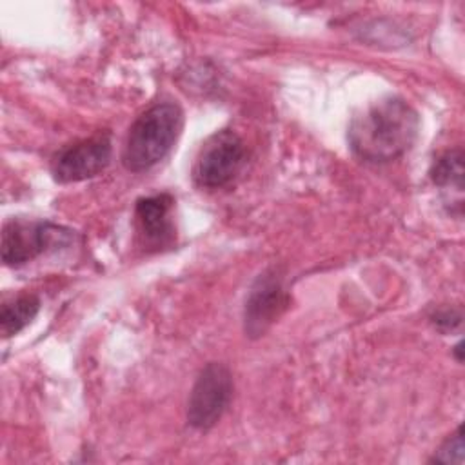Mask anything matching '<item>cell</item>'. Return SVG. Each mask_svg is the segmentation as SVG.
Here are the masks:
<instances>
[{
	"instance_id": "3",
	"label": "cell",
	"mask_w": 465,
	"mask_h": 465,
	"mask_svg": "<svg viewBox=\"0 0 465 465\" xmlns=\"http://www.w3.org/2000/svg\"><path fill=\"white\" fill-rule=\"evenodd\" d=\"M245 160V145L242 138L229 129L214 133L202 147L193 178L196 185L205 189H218L227 185L242 169Z\"/></svg>"
},
{
	"instance_id": "4",
	"label": "cell",
	"mask_w": 465,
	"mask_h": 465,
	"mask_svg": "<svg viewBox=\"0 0 465 465\" xmlns=\"http://www.w3.org/2000/svg\"><path fill=\"white\" fill-rule=\"evenodd\" d=\"M232 396L231 372L222 363H207L189 394L187 421L194 429H211L225 412Z\"/></svg>"
},
{
	"instance_id": "8",
	"label": "cell",
	"mask_w": 465,
	"mask_h": 465,
	"mask_svg": "<svg viewBox=\"0 0 465 465\" xmlns=\"http://www.w3.org/2000/svg\"><path fill=\"white\" fill-rule=\"evenodd\" d=\"M173 198L169 194H154L140 198L134 207L136 229L147 243L156 247L165 245L174 236V227L169 218Z\"/></svg>"
},
{
	"instance_id": "10",
	"label": "cell",
	"mask_w": 465,
	"mask_h": 465,
	"mask_svg": "<svg viewBox=\"0 0 465 465\" xmlns=\"http://www.w3.org/2000/svg\"><path fill=\"white\" fill-rule=\"evenodd\" d=\"M463 156L461 151H447L432 165L430 176L432 182L438 185H456L461 191V182H463Z\"/></svg>"
},
{
	"instance_id": "6",
	"label": "cell",
	"mask_w": 465,
	"mask_h": 465,
	"mask_svg": "<svg viewBox=\"0 0 465 465\" xmlns=\"http://www.w3.org/2000/svg\"><path fill=\"white\" fill-rule=\"evenodd\" d=\"M111 160V140L105 133L64 147L53 158V176L60 183L82 182L102 173Z\"/></svg>"
},
{
	"instance_id": "5",
	"label": "cell",
	"mask_w": 465,
	"mask_h": 465,
	"mask_svg": "<svg viewBox=\"0 0 465 465\" xmlns=\"http://www.w3.org/2000/svg\"><path fill=\"white\" fill-rule=\"evenodd\" d=\"M69 238V229L49 222L9 220L2 231V260L5 265H24Z\"/></svg>"
},
{
	"instance_id": "2",
	"label": "cell",
	"mask_w": 465,
	"mask_h": 465,
	"mask_svg": "<svg viewBox=\"0 0 465 465\" xmlns=\"http://www.w3.org/2000/svg\"><path fill=\"white\" fill-rule=\"evenodd\" d=\"M183 124V113L174 102H160L142 113L127 133L122 151L125 169L142 173L156 165L173 149Z\"/></svg>"
},
{
	"instance_id": "9",
	"label": "cell",
	"mask_w": 465,
	"mask_h": 465,
	"mask_svg": "<svg viewBox=\"0 0 465 465\" xmlns=\"http://www.w3.org/2000/svg\"><path fill=\"white\" fill-rule=\"evenodd\" d=\"M40 309V300L35 294H18L2 303L0 307V331L4 338L18 334L33 322Z\"/></svg>"
},
{
	"instance_id": "7",
	"label": "cell",
	"mask_w": 465,
	"mask_h": 465,
	"mask_svg": "<svg viewBox=\"0 0 465 465\" xmlns=\"http://www.w3.org/2000/svg\"><path fill=\"white\" fill-rule=\"evenodd\" d=\"M287 294L283 291L282 276L276 269L265 271L258 276L245 302V332L251 338L262 336L287 307Z\"/></svg>"
},
{
	"instance_id": "1",
	"label": "cell",
	"mask_w": 465,
	"mask_h": 465,
	"mask_svg": "<svg viewBox=\"0 0 465 465\" xmlns=\"http://www.w3.org/2000/svg\"><path fill=\"white\" fill-rule=\"evenodd\" d=\"M420 129L416 111L401 98L378 100L356 114L349 125V143L365 162H391L407 153Z\"/></svg>"
},
{
	"instance_id": "11",
	"label": "cell",
	"mask_w": 465,
	"mask_h": 465,
	"mask_svg": "<svg viewBox=\"0 0 465 465\" xmlns=\"http://www.w3.org/2000/svg\"><path fill=\"white\" fill-rule=\"evenodd\" d=\"M436 461H443V463H461L463 461V436H461V427L456 429V432L447 438V441L438 449V452L434 454Z\"/></svg>"
},
{
	"instance_id": "12",
	"label": "cell",
	"mask_w": 465,
	"mask_h": 465,
	"mask_svg": "<svg viewBox=\"0 0 465 465\" xmlns=\"http://www.w3.org/2000/svg\"><path fill=\"white\" fill-rule=\"evenodd\" d=\"M432 322L436 323V327L440 329H454L461 323V314L460 311H450V309H445V311H440L432 316Z\"/></svg>"
}]
</instances>
